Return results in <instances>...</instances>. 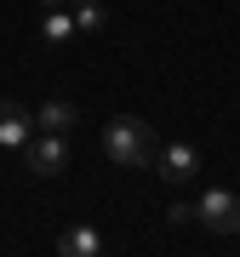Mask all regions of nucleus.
<instances>
[{
  "label": "nucleus",
  "mask_w": 240,
  "mask_h": 257,
  "mask_svg": "<svg viewBox=\"0 0 240 257\" xmlns=\"http://www.w3.org/2000/svg\"><path fill=\"white\" fill-rule=\"evenodd\" d=\"M69 12H74V29H80V35H97V29H103V18H109L97 0H74Z\"/></svg>",
  "instance_id": "nucleus-9"
},
{
  "label": "nucleus",
  "mask_w": 240,
  "mask_h": 257,
  "mask_svg": "<svg viewBox=\"0 0 240 257\" xmlns=\"http://www.w3.org/2000/svg\"><path fill=\"white\" fill-rule=\"evenodd\" d=\"M35 126H40V132H63V138H69V126H80V109H74L69 97H52V103L35 109Z\"/></svg>",
  "instance_id": "nucleus-7"
},
{
  "label": "nucleus",
  "mask_w": 240,
  "mask_h": 257,
  "mask_svg": "<svg viewBox=\"0 0 240 257\" xmlns=\"http://www.w3.org/2000/svg\"><path fill=\"white\" fill-rule=\"evenodd\" d=\"M40 6H46V12H52V6H74V0H40Z\"/></svg>",
  "instance_id": "nucleus-10"
},
{
  "label": "nucleus",
  "mask_w": 240,
  "mask_h": 257,
  "mask_svg": "<svg viewBox=\"0 0 240 257\" xmlns=\"http://www.w3.org/2000/svg\"><path fill=\"white\" fill-rule=\"evenodd\" d=\"M155 172L166 177V183H194V177H200V149L194 143H160Z\"/></svg>",
  "instance_id": "nucleus-4"
},
{
  "label": "nucleus",
  "mask_w": 240,
  "mask_h": 257,
  "mask_svg": "<svg viewBox=\"0 0 240 257\" xmlns=\"http://www.w3.org/2000/svg\"><path fill=\"white\" fill-rule=\"evenodd\" d=\"M29 109L23 103H12V97H0V149H23L29 143Z\"/></svg>",
  "instance_id": "nucleus-5"
},
{
  "label": "nucleus",
  "mask_w": 240,
  "mask_h": 257,
  "mask_svg": "<svg viewBox=\"0 0 240 257\" xmlns=\"http://www.w3.org/2000/svg\"><path fill=\"white\" fill-rule=\"evenodd\" d=\"M194 223H206L212 234H240V194L229 189H206L194 206Z\"/></svg>",
  "instance_id": "nucleus-2"
},
{
  "label": "nucleus",
  "mask_w": 240,
  "mask_h": 257,
  "mask_svg": "<svg viewBox=\"0 0 240 257\" xmlns=\"http://www.w3.org/2000/svg\"><path fill=\"white\" fill-rule=\"evenodd\" d=\"M103 155H109L114 166H155V155H160V138H155V126L149 120H138V114H114L109 126H103Z\"/></svg>",
  "instance_id": "nucleus-1"
},
{
  "label": "nucleus",
  "mask_w": 240,
  "mask_h": 257,
  "mask_svg": "<svg viewBox=\"0 0 240 257\" xmlns=\"http://www.w3.org/2000/svg\"><path fill=\"white\" fill-rule=\"evenodd\" d=\"M103 246H109V240H103L92 223H74V229L57 234V251L63 257H103Z\"/></svg>",
  "instance_id": "nucleus-6"
},
{
  "label": "nucleus",
  "mask_w": 240,
  "mask_h": 257,
  "mask_svg": "<svg viewBox=\"0 0 240 257\" xmlns=\"http://www.w3.org/2000/svg\"><path fill=\"white\" fill-rule=\"evenodd\" d=\"M23 155H29V172H35V177H57L69 166V138H63V132H40V138L23 143Z\"/></svg>",
  "instance_id": "nucleus-3"
},
{
  "label": "nucleus",
  "mask_w": 240,
  "mask_h": 257,
  "mask_svg": "<svg viewBox=\"0 0 240 257\" xmlns=\"http://www.w3.org/2000/svg\"><path fill=\"white\" fill-rule=\"evenodd\" d=\"M69 35H74V12H69V6H52L46 23H40V40H52V46H57V40H69Z\"/></svg>",
  "instance_id": "nucleus-8"
}]
</instances>
